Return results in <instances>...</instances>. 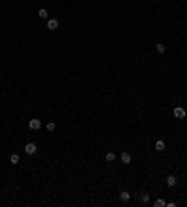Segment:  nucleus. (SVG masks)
I'll use <instances>...</instances> for the list:
<instances>
[{"label": "nucleus", "instance_id": "f257e3e1", "mask_svg": "<svg viewBox=\"0 0 187 207\" xmlns=\"http://www.w3.org/2000/svg\"><path fill=\"white\" fill-rule=\"evenodd\" d=\"M36 151H38V146H36L34 142H28V144L25 146V153L26 155H36Z\"/></svg>", "mask_w": 187, "mask_h": 207}, {"label": "nucleus", "instance_id": "f03ea898", "mask_svg": "<svg viewBox=\"0 0 187 207\" xmlns=\"http://www.w3.org/2000/svg\"><path fill=\"white\" fill-rule=\"evenodd\" d=\"M185 116H187V112H185V108H184V106H176V108H174V118L184 119Z\"/></svg>", "mask_w": 187, "mask_h": 207}, {"label": "nucleus", "instance_id": "7ed1b4c3", "mask_svg": "<svg viewBox=\"0 0 187 207\" xmlns=\"http://www.w3.org/2000/svg\"><path fill=\"white\" fill-rule=\"evenodd\" d=\"M58 26H60L58 19H47V28H49V30H56Z\"/></svg>", "mask_w": 187, "mask_h": 207}, {"label": "nucleus", "instance_id": "20e7f679", "mask_svg": "<svg viewBox=\"0 0 187 207\" xmlns=\"http://www.w3.org/2000/svg\"><path fill=\"white\" fill-rule=\"evenodd\" d=\"M28 127H30L32 131H38L39 127H41V119H30V121H28Z\"/></svg>", "mask_w": 187, "mask_h": 207}, {"label": "nucleus", "instance_id": "39448f33", "mask_svg": "<svg viewBox=\"0 0 187 207\" xmlns=\"http://www.w3.org/2000/svg\"><path fill=\"white\" fill-rule=\"evenodd\" d=\"M176 183H178L176 176H169V177H166V185H169V187H176Z\"/></svg>", "mask_w": 187, "mask_h": 207}, {"label": "nucleus", "instance_id": "423d86ee", "mask_svg": "<svg viewBox=\"0 0 187 207\" xmlns=\"http://www.w3.org/2000/svg\"><path fill=\"white\" fill-rule=\"evenodd\" d=\"M122 162H124V164H129V162H131V155L129 153H125V151H124V153H122Z\"/></svg>", "mask_w": 187, "mask_h": 207}, {"label": "nucleus", "instance_id": "0eeeda50", "mask_svg": "<svg viewBox=\"0 0 187 207\" xmlns=\"http://www.w3.org/2000/svg\"><path fill=\"white\" fill-rule=\"evenodd\" d=\"M165 148H166V146H165V142H163V140H157L155 142V149L157 151H165Z\"/></svg>", "mask_w": 187, "mask_h": 207}, {"label": "nucleus", "instance_id": "6e6552de", "mask_svg": "<svg viewBox=\"0 0 187 207\" xmlns=\"http://www.w3.org/2000/svg\"><path fill=\"white\" fill-rule=\"evenodd\" d=\"M129 198H131L129 192H125V190H124V192H120V200L122 202H129Z\"/></svg>", "mask_w": 187, "mask_h": 207}, {"label": "nucleus", "instance_id": "1a4fd4ad", "mask_svg": "<svg viewBox=\"0 0 187 207\" xmlns=\"http://www.w3.org/2000/svg\"><path fill=\"white\" fill-rule=\"evenodd\" d=\"M10 162H11V164H19V155L13 153V155L10 157Z\"/></svg>", "mask_w": 187, "mask_h": 207}, {"label": "nucleus", "instance_id": "9d476101", "mask_svg": "<svg viewBox=\"0 0 187 207\" xmlns=\"http://www.w3.org/2000/svg\"><path fill=\"white\" fill-rule=\"evenodd\" d=\"M54 129H56V123H54V121H49V123H47V131H49V133H53Z\"/></svg>", "mask_w": 187, "mask_h": 207}, {"label": "nucleus", "instance_id": "9b49d317", "mask_svg": "<svg viewBox=\"0 0 187 207\" xmlns=\"http://www.w3.org/2000/svg\"><path fill=\"white\" fill-rule=\"evenodd\" d=\"M140 200H142V204H150V194H148V192H142V198H140Z\"/></svg>", "mask_w": 187, "mask_h": 207}, {"label": "nucleus", "instance_id": "f8f14e48", "mask_svg": "<svg viewBox=\"0 0 187 207\" xmlns=\"http://www.w3.org/2000/svg\"><path fill=\"white\" fill-rule=\"evenodd\" d=\"M105 159H107V161H109V162H112V161H114V159H116V155H114V153H112V151H109V153H107V155H105Z\"/></svg>", "mask_w": 187, "mask_h": 207}, {"label": "nucleus", "instance_id": "ddd939ff", "mask_svg": "<svg viewBox=\"0 0 187 207\" xmlns=\"http://www.w3.org/2000/svg\"><path fill=\"white\" fill-rule=\"evenodd\" d=\"M155 49H157V52H165V50H166V47L163 45V43H157V45H155Z\"/></svg>", "mask_w": 187, "mask_h": 207}, {"label": "nucleus", "instance_id": "4468645a", "mask_svg": "<svg viewBox=\"0 0 187 207\" xmlns=\"http://www.w3.org/2000/svg\"><path fill=\"white\" fill-rule=\"evenodd\" d=\"M153 205H155V207H165L166 204H165V200H155V202H153Z\"/></svg>", "mask_w": 187, "mask_h": 207}, {"label": "nucleus", "instance_id": "2eb2a0df", "mask_svg": "<svg viewBox=\"0 0 187 207\" xmlns=\"http://www.w3.org/2000/svg\"><path fill=\"white\" fill-rule=\"evenodd\" d=\"M39 17H41V19H47V17H49V13H47V10H39Z\"/></svg>", "mask_w": 187, "mask_h": 207}]
</instances>
